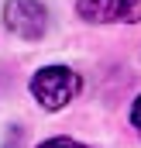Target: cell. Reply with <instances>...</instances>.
Returning <instances> with one entry per match:
<instances>
[{"mask_svg":"<svg viewBox=\"0 0 141 148\" xmlns=\"http://www.w3.org/2000/svg\"><path fill=\"white\" fill-rule=\"evenodd\" d=\"M117 21L138 24L141 21V0H120V3H117Z\"/></svg>","mask_w":141,"mask_h":148,"instance_id":"277c9868","label":"cell"},{"mask_svg":"<svg viewBox=\"0 0 141 148\" xmlns=\"http://www.w3.org/2000/svg\"><path fill=\"white\" fill-rule=\"evenodd\" d=\"M131 124L138 127V134H141V93H138V100L131 103Z\"/></svg>","mask_w":141,"mask_h":148,"instance_id":"8992f818","label":"cell"},{"mask_svg":"<svg viewBox=\"0 0 141 148\" xmlns=\"http://www.w3.org/2000/svg\"><path fill=\"white\" fill-rule=\"evenodd\" d=\"M38 148H86V145H79L72 138H48V141H41Z\"/></svg>","mask_w":141,"mask_h":148,"instance_id":"5b68a950","label":"cell"},{"mask_svg":"<svg viewBox=\"0 0 141 148\" xmlns=\"http://www.w3.org/2000/svg\"><path fill=\"white\" fill-rule=\"evenodd\" d=\"M3 24L24 41H38L48 28V14L38 0H7L3 7Z\"/></svg>","mask_w":141,"mask_h":148,"instance_id":"7a4b0ae2","label":"cell"},{"mask_svg":"<svg viewBox=\"0 0 141 148\" xmlns=\"http://www.w3.org/2000/svg\"><path fill=\"white\" fill-rule=\"evenodd\" d=\"M83 90V76L69 66H45L31 76V93L45 110H62L72 97Z\"/></svg>","mask_w":141,"mask_h":148,"instance_id":"6da1fadb","label":"cell"},{"mask_svg":"<svg viewBox=\"0 0 141 148\" xmlns=\"http://www.w3.org/2000/svg\"><path fill=\"white\" fill-rule=\"evenodd\" d=\"M79 17L90 21V24H107V21H117V0H79L76 3Z\"/></svg>","mask_w":141,"mask_h":148,"instance_id":"3957f363","label":"cell"}]
</instances>
